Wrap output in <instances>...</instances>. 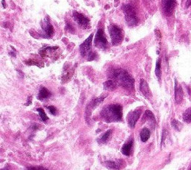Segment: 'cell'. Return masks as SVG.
Wrapping results in <instances>:
<instances>
[{"label":"cell","mask_w":191,"mask_h":170,"mask_svg":"<svg viewBox=\"0 0 191 170\" xmlns=\"http://www.w3.org/2000/svg\"><path fill=\"white\" fill-rule=\"evenodd\" d=\"M112 77L114 80L117 84L121 85L124 88L133 89L134 88V79L128 74L127 71L122 69H115L112 73Z\"/></svg>","instance_id":"7a4b0ae2"},{"label":"cell","mask_w":191,"mask_h":170,"mask_svg":"<svg viewBox=\"0 0 191 170\" xmlns=\"http://www.w3.org/2000/svg\"><path fill=\"white\" fill-rule=\"evenodd\" d=\"M111 133H112V131L111 130L107 131L106 132H105V134H103L102 136L99 139L98 142H99V143H102V144L106 143V142H108L109 138H110V137H111Z\"/></svg>","instance_id":"d6986e66"},{"label":"cell","mask_w":191,"mask_h":170,"mask_svg":"<svg viewBox=\"0 0 191 170\" xmlns=\"http://www.w3.org/2000/svg\"><path fill=\"white\" fill-rule=\"evenodd\" d=\"M190 4H191V0H188V2H187V5H188H188H190Z\"/></svg>","instance_id":"f1b7e54d"},{"label":"cell","mask_w":191,"mask_h":170,"mask_svg":"<svg viewBox=\"0 0 191 170\" xmlns=\"http://www.w3.org/2000/svg\"><path fill=\"white\" fill-rule=\"evenodd\" d=\"M155 75L157 77V78L161 79V59H158L156 62V67H155Z\"/></svg>","instance_id":"ffe728a7"},{"label":"cell","mask_w":191,"mask_h":170,"mask_svg":"<svg viewBox=\"0 0 191 170\" xmlns=\"http://www.w3.org/2000/svg\"><path fill=\"white\" fill-rule=\"evenodd\" d=\"M183 119L187 122H191V108L185 111L183 114Z\"/></svg>","instance_id":"44dd1931"},{"label":"cell","mask_w":191,"mask_h":170,"mask_svg":"<svg viewBox=\"0 0 191 170\" xmlns=\"http://www.w3.org/2000/svg\"><path fill=\"white\" fill-rule=\"evenodd\" d=\"M101 117L106 122L121 121L122 118V106L118 104L106 106L101 111Z\"/></svg>","instance_id":"6da1fadb"},{"label":"cell","mask_w":191,"mask_h":170,"mask_svg":"<svg viewBox=\"0 0 191 170\" xmlns=\"http://www.w3.org/2000/svg\"><path fill=\"white\" fill-rule=\"evenodd\" d=\"M140 114H141V111H140V110H136V111L132 112V113L128 115V123L132 128L135 127L136 123H137V120L139 119Z\"/></svg>","instance_id":"9c48e42d"},{"label":"cell","mask_w":191,"mask_h":170,"mask_svg":"<svg viewBox=\"0 0 191 170\" xmlns=\"http://www.w3.org/2000/svg\"><path fill=\"white\" fill-rule=\"evenodd\" d=\"M3 7L5 8V0H3Z\"/></svg>","instance_id":"f546056e"},{"label":"cell","mask_w":191,"mask_h":170,"mask_svg":"<svg viewBox=\"0 0 191 170\" xmlns=\"http://www.w3.org/2000/svg\"><path fill=\"white\" fill-rule=\"evenodd\" d=\"M175 5V0H163V8L167 14H171Z\"/></svg>","instance_id":"7c38bea8"},{"label":"cell","mask_w":191,"mask_h":170,"mask_svg":"<svg viewBox=\"0 0 191 170\" xmlns=\"http://www.w3.org/2000/svg\"><path fill=\"white\" fill-rule=\"evenodd\" d=\"M31 101H32V97H29L28 100V103H26V105H29V103L31 104Z\"/></svg>","instance_id":"83f0119b"},{"label":"cell","mask_w":191,"mask_h":170,"mask_svg":"<svg viewBox=\"0 0 191 170\" xmlns=\"http://www.w3.org/2000/svg\"><path fill=\"white\" fill-rule=\"evenodd\" d=\"M109 33H110L113 45L116 46L122 42L123 34H122V31L120 27L116 25H112L109 28Z\"/></svg>","instance_id":"277c9868"},{"label":"cell","mask_w":191,"mask_h":170,"mask_svg":"<svg viewBox=\"0 0 191 170\" xmlns=\"http://www.w3.org/2000/svg\"><path fill=\"white\" fill-rule=\"evenodd\" d=\"M105 96H100V97L95 98V99L92 100V101L90 102L86 109V114H88L89 116L90 115L91 111H92L93 109H95L101 102H102L103 100L105 99Z\"/></svg>","instance_id":"8fae6325"},{"label":"cell","mask_w":191,"mask_h":170,"mask_svg":"<svg viewBox=\"0 0 191 170\" xmlns=\"http://www.w3.org/2000/svg\"><path fill=\"white\" fill-rule=\"evenodd\" d=\"M133 140H131L129 142H128L127 143L124 144V146L122 148V154L126 156H129L131 153H132V146H133Z\"/></svg>","instance_id":"9a60e30c"},{"label":"cell","mask_w":191,"mask_h":170,"mask_svg":"<svg viewBox=\"0 0 191 170\" xmlns=\"http://www.w3.org/2000/svg\"><path fill=\"white\" fill-rule=\"evenodd\" d=\"M145 117L147 118V119H149V120H151L152 122H153L154 123H156V120H155V116H154L153 113H152V111H149V110L146 111V112H145Z\"/></svg>","instance_id":"7402d4cb"},{"label":"cell","mask_w":191,"mask_h":170,"mask_svg":"<svg viewBox=\"0 0 191 170\" xmlns=\"http://www.w3.org/2000/svg\"><path fill=\"white\" fill-rule=\"evenodd\" d=\"M117 88V83L114 80H108L104 83V89L108 91H113Z\"/></svg>","instance_id":"e0dca14e"},{"label":"cell","mask_w":191,"mask_h":170,"mask_svg":"<svg viewBox=\"0 0 191 170\" xmlns=\"http://www.w3.org/2000/svg\"><path fill=\"white\" fill-rule=\"evenodd\" d=\"M95 57H96L95 54L93 53V52H90V53L89 54V58H88V60H89V61H92V60H93V59L95 58Z\"/></svg>","instance_id":"4316f807"},{"label":"cell","mask_w":191,"mask_h":170,"mask_svg":"<svg viewBox=\"0 0 191 170\" xmlns=\"http://www.w3.org/2000/svg\"><path fill=\"white\" fill-rule=\"evenodd\" d=\"M171 124H172V126L174 128L175 130H177V131H180L181 128H182V124H181L178 121L175 120V119H173V120L172 121V122H171Z\"/></svg>","instance_id":"cb8c5ba5"},{"label":"cell","mask_w":191,"mask_h":170,"mask_svg":"<svg viewBox=\"0 0 191 170\" xmlns=\"http://www.w3.org/2000/svg\"><path fill=\"white\" fill-rule=\"evenodd\" d=\"M37 111H38V112L39 113V115H40V119H42V121L46 122V120H47L48 117L46 116V113H45L44 110L43 109V108H38Z\"/></svg>","instance_id":"603a6c76"},{"label":"cell","mask_w":191,"mask_h":170,"mask_svg":"<svg viewBox=\"0 0 191 170\" xmlns=\"http://www.w3.org/2000/svg\"><path fill=\"white\" fill-rule=\"evenodd\" d=\"M122 10L125 13V19L129 26H134L137 24V17L135 10L131 5H124Z\"/></svg>","instance_id":"3957f363"},{"label":"cell","mask_w":191,"mask_h":170,"mask_svg":"<svg viewBox=\"0 0 191 170\" xmlns=\"http://www.w3.org/2000/svg\"><path fill=\"white\" fill-rule=\"evenodd\" d=\"M121 160H116V161H113V160H108L105 163L107 168H108L111 170H119L122 167Z\"/></svg>","instance_id":"4fadbf2b"},{"label":"cell","mask_w":191,"mask_h":170,"mask_svg":"<svg viewBox=\"0 0 191 170\" xmlns=\"http://www.w3.org/2000/svg\"><path fill=\"white\" fill-rule=\"evenodd\" d=\"M140 140H141L142 142H146L150 138V131L147 128H143L141 130V131H140Z\"/></svg>","instance_id":"ac0fdd59"},{"label":"cell","mask_w":191,"mask_h":170,"mask_svg":"<svg viewBox=\"0 0 191 170\" xmlns=\"http://www.w3.org/2000/svg\"><path fill=\"white\" fill-rule=\"evenodd\" d=\"M2 170H9V169H8V168H4V169H3Z\"/></svg>","instance_id":"4dcf8cb0"},{"label":"cell","mask_w":191,"mask_h":170,"mask_svg":"<svg viewBox=\"0 0 191 170\" xmlns=\"http://www.w3.org/2000/svg\"><path fill=\"white\" fill-rule=\"evenodd\" d=\"M26 170H48V169L43 167H33L27 168Z\"/></svg>","instance_id":"484cf974"},{"label":"cell","mask_w":191,"mask_h":170,"mask_svg":"<svg viewBox=\"0 0 191 170\" xmlns=\"http://www.w3.org/2000/svg\"><path fill=\"white\" fill-rule=\"evenodd\" d=\"M175 102L177 103H180L182 101L183 98V90L181 86H178L177 84V82H175Z\"/></svg>","instance_id":"5bb4252c"},{"label":"cell","mask_w":191,"mask_h":170,"mask_svg":"<svg viewBox=\"0 0 191 170\" xmlns=\"http://www.w3.org/2000/svg\"><path fill=\"white\" fill-rule=\"evenodd\" d=\"M50 96H51V92L49 91L47 89L43 87V88H40V92H39L38 96V98L39 100H41V101H43V100L49 98Z\"/></svg>","instance_id":"2e32d148"},{"label":"cell","mask_w":191,"mask_h":170,"mask_svg":"<svg viewBox=\"0 0 191 170\" xmlns=\"http://www.w3.org/2000/svg\"><path fill=\"white\" fill-rule=\"evenodd\" d=\"M73 17L74 20H75L80 26L83 27V28H87V27L88 26L90 20L85 16H84L83 14L77 12V11H73Z\"/></svg>","instance_id":"52a82bcc"},{"label":"cell","mask_w":191,"mask_h":170,"mask_svg":"<svg viewBox=\"0 0 191 170\" xmlns=\"http://www.w3.org/2000/svg\"><path fill=\"white\" fill-rule=\"evenodd\" d=\"M41 28L44 31L45 38H51L54 34V28L49 22V19L46 17L41 22Z\"/></svg>","instance_id":"ba28073f"},{"label":"cell","mask_w":191,"mask_h":170,"mask_svg":"<svg viewBox=\"0 0 191 170\" xmlns=\"http://www.w3.org/2000/svg\"><path fill=\"white\" fill-rule=\"evenodd\" d=\"M189 170H191V166H190V169H189Z\"/></svg>","instance_id":"1f68e13d"},{"label":"cell","mask_w":191,"mask_h":170,"mask_svg":"<svg viewBox=\"0 0 191 170\" xmlns=\"http://www.w3.org/2000/svg\"><path fill=\"white\" fill-rule=\"evenodd\" d=\"M140 90L146 98H150L152 97V92L149 89V85H148V83L146 82L144 79H141V80H140Z\"/></svg>","instance_id":"30bf717a"},{"label":"cell","mask_w":191,"mask_h":170,"mask_svg":"<svg viewBox=\"0 0 191 170\" xmlns=\"http://www.w3.org/2000/svg\"><path fill=\"white\" fill-rule=\"evenodd\" d=\"M93 34H91L87 39H86L85 42H82L80 46V53L82 57H85L90 53L91 50V45H92V39H93Z\"/></svg>","instance_id":"8992f818"},{"label":"cell","mask_w":191,"mask_h":170,"mask_svg":"<svg viewBox=\"0 0 191 170\" xmlns=\"http://www.w3.org/2000/svg\"><path fill=\"white\" fill-rule=\"evenodd\" d=\"M95 46L99 49H103V48L106 47L107 45V39L105 36L104 30L102 28H99L97 31L96 34L95 40H94Z\"/></svg>","instance_id":"5b68a950"},{"label":"cell","mask_w":191,"mask_h":170,"mask_svg":"<svg viewBox=\"0 0 191 170\" xmlns=\"http://www.w3.org/2000/svg\"><path fill=\"white\" fill-rule=\"evenodd\" d=\"M46 108L49 111V112L52 115H56V113H57V109H56L55 107H54V106H46Z\"/></svg>","instance_id":"d4e9b609"}]
</instances>
